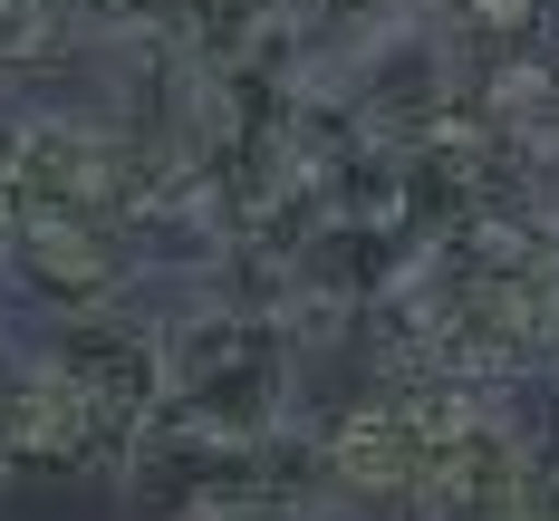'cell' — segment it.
Returning a JSON list of instances; mask_svg holds the SVG:
<instances>
[{
	"label": "cell",
	"instance_id": "6da1fadb",
	"mask_svg": "<svg viewBox=\"0 0 559 521\" xmlns=\"http://www.w3.org/2000/svg\"><path fill=\"white\" fill-rule=\"evenodd\" d=\"M165 415L231 435V445H261L299 415V347L289 319L271 309H241L223 289H193L165 309Z\"/></svg>",
	"mask_w": 559,
	"mask_h": 521
}]
</instances>
